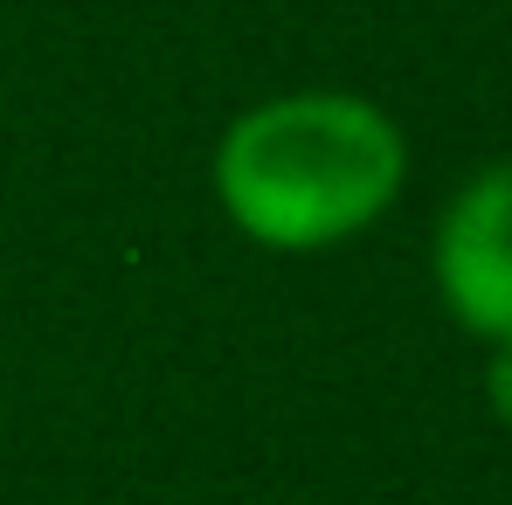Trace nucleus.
I'll use <instances>...</instances> for the list:
<instances>
[{"label": "nucleus", "mask_w": 512, "mask_h": 505, "mask_svg": "<svg viewBox=\"0 0 512 505\" xmlns=\"http://www.w3.org/2000/svg\"><path fill=\"white\" fill-rule=\"evenodd\" d=\"M402 132L381 104L298 90L243 111L215 153L229 222L270 250H326L360 236L402 187Z\"/></svg>", "instance_id": "f257e3e1"}, {"label": "nucleus", "mask_w": 512, "mask_h": 505, "mask_svg": "<svg viewBox=\"0 0 512 505\" xmlns=\"http://www.w3.org/2000/svg\"><path fill=\"white\" fill-rule=\"evenodd\" d=\"M443 305L485 339H512V160L478 173L436 229Z\"/></svg>", "instance_id": "f03ea898"}, {"label": "nucleus", "mask_w": 512, "mask_h": 505, "mask_svg": "<svg viewBox=\"0 0 512 505\" xmlns=\"http://www.w3.org/2000/svg\"><path fill=\"white\" fill-rule=\"evenodd\" d=\"M485 388H492V409L512 422V339H499V353H492V374H485Z\"/></svg>", "instance_id": "7ed1b4c3"}]
</instances>
